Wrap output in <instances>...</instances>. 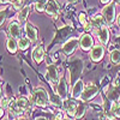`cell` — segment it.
<instances>
[{"label":"cell","mask_w":120,"mask_h":120,"mask_svg":"<svg viewBox=\"0 0 120 120\" xmlns=\"http://www.w3.org/2000/svg\"><path fill=\"white\" fill-rule=\"evenodd\" d=\"M46 12L52 16L54 19L58 17L59 13V5L55 0H47V5H46Z\"/></svg>","instance_id":"obj_7"},{"label":"cell","mask_w":120,"mask_h":120,"mask_svg":"<svg viewBox=\"0 0 120 120\" xmlns=\"http://www.w3.org/2000/svg\"><path fill=\"white\" fill-rule=\"evenodd\" d=\"M8 1H11V3H12L13 0H1V3H8Z\"/></svg>","instance_id":"obj_34"},{"label":"cell","mask_w":120,"mask_h":120,"mask_svg":"<svg viewBox=\"0 0 120 120\" xmlns=\"http://www.w3.org/2000/svg\"><path fill=\"white\" fill-rule=\"evenodd\" d=\"M4 21H5V12H3V11H1V22H0V23L3 24V22H4Z\"/></svg>","instance_id":"obj_31"},{"label":"cell","mask_w":120,"mask_h":120,"mask_svg":"<svg viewBox=\"0 0 120 120\" xmlns=\"http://www.w3.org/2000/svg\"><path fill=\"white\" fill-rule=\"evenodd\" d=\"M30 40L28 37H21L18 40V48L19 49H22V51H25V49L30 46Z\"/></svg>","instance_id":"obj_21"},{"label":"cell","mask_w":120,"mask_h":120,"mask_svg":"<svg viewBox=\"0 0 120 120\" xmlns=\"http://www.w3.org/2000/svg\"><path fill=\"white\" fill-rule=\"evenodd\" d=\"M36 1H37V0H36Z\"/></svg>","instance_id":"obj_41"},{"label":"cell","mask_w":120,"mask_h":120,"mask_svg":"<svg viewBox=\"0 0 120 120\" xmlns=\"http://www.w3.org/2000/svg\"><path fill=\"white\" fill-rule=\"evenodd\" d=\"M46 5H47V1H46V0H37V1L35 3V8H36V11H38V12L46 11Z\"/></svg>","instance_id":"obj_24"},{"label":"cell","mask_w":120,"mask_h":120,"mask_svg":"<svg viewBox=\"0 0 120 120\" xmlns=\"http://www.w3.org/2000/svg\"><path fill=\"white\" fill-rule=\"evenodd\" d=\"M119 3H120V0H119Z\"/></svg>","instance_id":"obj_40"},{"label":"cell","mask_w":120,"mask_h":120,"mask_svg":"<svg viewBox=\"0 0 120 120\" xmlns=\"http://www.w3.org/2000/svg\"><path fill=\"white\" fill-rule=\"evenodd\" d=\"M98 93V88L93 84V83H89L85 88H84V91L81 96V100L84 102V101H89V100H91L93 97L96 96V94Z\"/></svg>","instance_id":"obj_2"},{"label":"cell","mask_w":120,"mask_h":120,"mask_svg":"<svg viewBox=\"0 0 120 120\" xmlns=\"http://www.w3.org/2000/svg\"><path fill=\"white\" fill-rule=\"evenodd\" d=\"M83 70V64L81 60H76V61H73L71 65H70V68H68V72L71 73V78H70V82H73L75 79L78 77V75L82 72Z\"/></svg>","instance_id":"obj_3"},{"label":"cell","mask_w":120,"mask_h":120,"mask_svg":"<svg viewBox=\"0 0 120 120\" xmlns=\"http://www.w3.org/2000/svg\"><path fill=\"white\" fill-rule=\"evenodd\" d=\"M112 113V115L114 118H120V103L119 102H114L111 107V111H109Z\"/></svg>","instance_id":"obj_22"},{"label":"cell","mask_w":120,"mask_h":120,"mask_svg":"<svg viewBox=\"0 0 120 120\" xmlns=\"http://www.w3.org/2000/svg\"><path fill=\"white\" fill-rule=\"evenodd\" d=\"M106 19H105V17L103 16H101V15H97V16H94L93 18H91V22H90V25L91 26H95V28H102V26H105L106 25Z\"/></svg>","instance_id":"obj_18"},{"label":"cell","mask_w":120,"mask_h":120,"mask_svg":"<svg viewBox=\"0 0 120 120\" xmlns=\"http://www.w3.org/2000/svg\"><path fill=\"white\" fill-rule=\"evenodd\" d=\"M84 83L79 79L77 81L75 84H73V88H72V97L73 98H81L83 91H84Z\"/></svg>","instance_id":"obj_10"},{"label":"cell","mask_w":120,"mask_h":120,"mask_svg":"<svg viewBox=\"0 0 120 120\" xmlns=\"http://www.w3.org/2000/svg\"><path fill=\"white\" fill-rule=\"evenodd\" d=\"M96 34H97L98 40H100V41H101L103 45H107V43H108V41H109V31H108V29H107L106 26H102V28L97 29Z\"/></svg>","instance_id":"obj_15"},{"label":"cell","mask_w":120,"mask_h":120,"mask_svg":"<svg viewBox=\"0 0 120 120\" xmlns=\"http://www.w3.org/2000/svg\"><path fill=\"white\" fill-rule=\"evenodd\" d=\"M78 45H79V40H78V38H76V37L70 38V40H67V41L64 43V46H63V51H64L65 54L71 55V54L76 51V49H77Z\"/></svg>","instance_id":"obj_5"},{"label":"cell","mask_w":120,"mask_h":120,"mask_svg":"<svg viewBox=\"0 0 120 120\" xmlns=\"http://www.w3.org/2000/svg\"><path fill=\"white\" fill-rule=\"evenodd\" d=\"M47 79L52 84H58L59 83V76H58V71H56V67L53 64H49L47 67Z\"/></svg>","instance_id":"obj_6"},{"label":"cell","mask_w":120,"mask_h":120,"mask_svg":"<svg viewBox=\"0 0 120 120\" xmlns=\"http://www.w3.org/2000/svg\"><path fill=\"white\" fill-rule=\"evenodd\" d=\"M12 5L16 10H21V8H24V0H13L12 1Z\"/></svg>","instance_id":"obj_26"},{"label":"cell","mask_w":120,"mask_h":120,"mask_svg":"<svg viewBox=\"0 0 120 120\" xmlns=\"http://www.w3.org/2000/svg\"><path fill=\"white\" fill-rule=\"evenodd\" d=\"M67 1L70 3V4H75V3H77L78 0H67Z\"/></svg>","instance_id":"obj_32"},{"label":"cell","mask_w":120,"mask_h":120,"mask_svg":"<svg viewBox=\"0 0 120 120\" xmlns=\"http://www.w3.org/2000/svg\"><path fill=\"white\" fill-rule=\"evenodd\" d=\"M118 23H119V25H120V15L118 16Z\"/></svg>","instance_id":"obj_36"},{"label":"cell","mask_w":120,"mask_h":120,"mask_svg":"<svg viewBox=\"0 0 120 120\" xmlns=\"http://www.w3.org/2000/svg\"><path fill=\"white\" fill-rule=\"evenodd\" d=\"M29 12H30V7L29 6H25L24 8H22L21 12L18 13V22L19 23H24L26 21V17H28Z\"/></svg>","instance_id":"obj_20"},{"label":"cell","mask_w":120,"mask_h":120,"mask_svg":"<svg viewBox=\"0 0 120 120\" xmlns=\"http://www.w3.org/2000/svg\"><path fill=\"white\" fill-rule=\"evenodd\" d=\"M52 120H63V115H61V113H56V114L53 116Z\"/></svg>","instance_id":"obj_30"},{"label":"cell","mask_w":120,"mask_h":120,"mask_svg":"<svg viewBox=\"0 0 120 120\" xmlns=\"http://www.w3.org/2000/svg\"><path fill=\"white\" fill-rule=\"evenodd\" d=\"M81 47L84 51H89V49H93V46H94V41H93V37L90 36L89 34H84L81 38Z\"/></svg>","instance_id":"obj_11"},{"label":"cell","mask_w":120,"mask_h":120,"mask_svg":"<svg viewBox=\"0 0 120 120\" xmlns=\"http://www.w3.org/2000/svg\"><path fill=\"white\" fill-rule=\"evenodd\" d=\"M17 120H26V118H18Z\"/></svg>","instance_id":"obj_37"},{"label":"cell","mask_w":120,"mask_h":120,"mask_svg":"<svg viewBox=\"0 0 120 120\" xmlns=\"http://www.w3.org/2000/svg\"><path fill=\"white\" fill-rule=\"evenodd\" d=\"M111 60L112 63L115 64V65H119L120 64V51L119 49H115L111 53Z\"/></svg>","instance_id":"obj_23"},{"label":"cell","mask_w":120,"mask_h":120,"mask_svg":"<svg viewBox=\"0 0 120 120\" xmlns=\"http://www.w3.org/2000/svg\"><path fill=\"white\" fill-rule=\"evenodd\" d=\"M77 105L75 101L72 100H65V111L67 113V115L70 116H76V113H77Z\"/></svg>","instance_id":"obj_13"},{"label":"cell","mask_w":120,"mask_h":120,"mask_svg":"<svg viewBox=\"0 0 120 120\" xmlns=\"http://www.w3.org/2000/svg\"><path fill=\"white\" fill-rule=\"evenodd\" d=\"M103 54H105V51H103V47L102 46H94L91 52H90V58H91L93 61H100L102 58H103Z\"/></svg>","instance_id":"obj_8"},{"label":"cell","mask_w":120,"mask_h":120,"mask_svg":"<svg viewBox=\"0 0 120 120\" xmlns=\"http://www.w3.org/2000/svg\"><path fill=\"white\" fill-rule=\"evenodd\" d=\"M1 120H8V119H1Z\"/></svg>","instance_id":"obj_38"},{"label":"cell","mask_w":120,"mask_h":120,"mask_svg":"<svg viewBox=\"0 0 120 120\" xmlns=\"http://www.w3.org/2000/svg\"><path fill=\"white\" fill-rule=\"evenodd\" d=\"M6 47H7V51L10 53H16L17 52V48H18V42H16V40L13 37H10L7 40Z\"/></svg>","instance_id":"obj_19"},{"label":"cell","mask_w":120,"mask_h":120,"mask_svg":"<svg viewBox=\"0 0 120 120\" xmlns=\"http://www.w3.org/2000/svg\"><path fill=\"white\" fill-rule=\"evenodd\" d=\"M79 22H81V23L84 25L85 29L90 28V26H89V23L86 22V17H85V15H84L83 12H82V13H79Z\"/></svg>","instance_id":"obj_28"},{"label":"cell","mask_w":120,"mask_h":120,"mask_svg":"<svg viewBox=\"0 0 120 120\" xmlns=\"http://www.w3.org/2000/svg\"><path fill=\"white\" fill-rule=\"evenodd\" d=\"M102 15L106 19V22L108 24H112L113 21H114V17H115V7H114V4L111 3V4H108L103 7L102 10Z\"/></svg>","instance_id":"obj_4"},{"label":"cell","mask_w":120,"mask_h":120,"mask_svg":"<svg viewBox=\"0 0 120 120\" xmlns=\"http://www.w3.org/2000/svg\"><path fill=\"white\" fill-rule=\"evenodd\" d=\"M109 1H111V0H101V3H102V4H108Z\"/></svg>","instance_id":"obj_33"},{"label":"cell","mask_w":120,"mask_h":120,"mask_svg":"<svg viewBox=\"0 0 120 120\" xmlns=\"http://www.w3.org/2000/svg\"><path fill=\"white\" fill-rule=\"evenodd\" d=\"M10 103H8V98L7 97H1V109H4L5 107H7Z\"/></svg>","instance_id":"obj_29"},{"label":"cell","mask_w":120,"mask_h":120,"mask_svg":"<svg viewBox=\"0 0 120 120\" xmlns=\"http://www.w3.org/2000/svg\"><path fill=\"white\" fill-rule=\"evenodd\" d=\"M43 55H45V51L42 46H36L33 49V59L35 60L36 64H40L43 60Z\"/></svg>","instance_id":"obj_16"},{"label":"cell","mask_w":120,"mask_h":120,"mask_svg":"<svg viewBox=\"0 0 120 120\" xmlns=\"http://www.w3.org/2000/svg\"><path fill=\"white\" fill-rule=\"evenodd\" d=\"M25 34L28 36V38L30 40L31 42H36L37 41V31L35 26L31 24V23H28L25 25Z\"/></svg>","instance_id":"obj_12"},{"label":"cell","mask_w":120,"mask_h":120,"mask_svg":"<svg viewBox=\"0 0 120 120\" xmlns=\"http://www.w3.org/2000/svg\"><path fill=\"white\" fill-rule=\"evenodd\" d=\"M56 93L61 97V100H67V84H66L65 78H60L56 86Z\"/></svg>","instance_id":"obj_9"},{"label":"cell","mask_w":120,"mask_h":120,"mask_svg":"<svg viewBox=\"0 0 120 120\" xmlns=\"http://www.w3.org/2000/svg\"><path fill=\"white\" fill-rule=\"evenodd\" d=\"M51 101L55 105V106H61V97L59 95H51Z\"/></svg>","instance_id":"obj_27"},{"label":"cell","mask_w":120,"mask_h":120,"mask_svg":"<svg viewBox=\"0 0 120 120\" xmlns=\"http://www.w3.org/2000/svg\"><path fill=\"white\" fill-rule=\"evenodd\" d=\"M84 112H85V106L83 103H79L78 107H77V113H76V119H81L83 115H84Z\"/></svg>","instance_id":"obj_25"},{"label":"cell","mask_w":120,"mask_h":120,"mask_svg":"<svg viewBox=\"0 0 120 120\" xmlns=\"http://www.w3.org/2000/svg\"><path fill=\"white\" fill-rule=\"evenodd\" d=\"M31 101L40 107H47L49 105V96L43 88H36L31 94Z\"/></svg>","instance_id":"obj_1"},{"label":"cell","mask_w":120,"mask_h":120,"mask_svg":"<svg viewBox=\"0 0 120 120\" xmlns=\"http://www.w3.org/2000/svg\"><path fill=\"white\" fill-rule=\"evenodd\" d=\"M36 120H48V119H46V118H41V116H40V118H37Z\"/></svg>","instance_id":"obj_35"},{"label":"cell","mask_w":120,"mask_h":120,"mask_svg":"<svg viewBox=\"0 0 120 120\" xmlns=\"http://www.w3.org/2000/svg\"><path fill=\"white\" fill-rule=\"evenodd\" d=\"M107 97L108 100H111L113 102H118V100L120 98V86L114 85L113 88H111L107 93Z\"/></svg>","instance_id":"obj_14"},{"label":"cell","mask_w":120,"mask_h":120,"mask_svg":"<svg viewBox=\"0 0 120 120\" xmlns=\"http://www.w3.org/2000/svg\"><path fill=\"white\" fill-rule=\"evenodd\" d=\"M65 120H68V119H65Z\"/></svg>","instance_id":"obj_39"},{"label":"cell","mask_w":120,"mask_h":120,"mask_svg":"<svg viewBox=\"0 0 120 120\" xmlns=\"http://www.w3.org/2000/svg\"><path fill=\"white\" fill-rule=\"evenodd\" d=\"M8 33L13 38H17L21 36V26L17 22H11L8 24Z\"/></svg>","instance_id":"obj_17"}]
</instances>
